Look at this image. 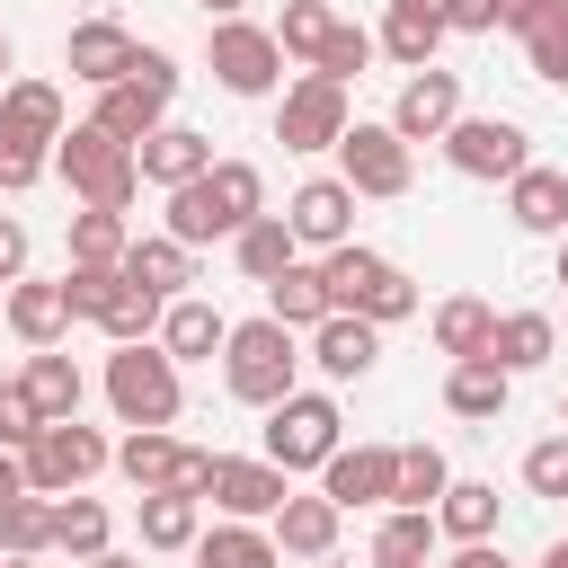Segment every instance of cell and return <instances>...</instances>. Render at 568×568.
<instances>
[{
	"label": "cell",
	"instance_id": "9",
	"mask_svg": "<svg viewBox=\"0 0 568 568\" xmlns=\"http://www.w3.org/2000/svg\"><path fill=\"white\" fill-rule=\"evenodd\" d=\"M204 62H213V80H222L231 98H275V89H284L275 27H257V18H222V27L204 36Z\"/></svg>",
	"mask_w": 568,
	"mask_h": 568
},
{
	"label": "cell",
	"instance_id": "36",
	"mask_svg": "<svg viewBox=\"0 0 568 568\" xmlns=\"http://www.w3.org/2000/svg\"><path fill=\"white\" fill-rule=\"evenodd\" d=\"M115 470L133 479V497L169 488V470H178V435H169V426H124V444H115Z\"/></svg>",
	"mask_w": 568,
	"mask_h": 568
},
{
	"label": "cell",
	"instance_id": "12",
	"mask_svg": "<svg viewBox=\"0 0 568 568\" xmlns=\"http://www.w3.org/2000/svg\"><path fill=\"white\" fill-rule=\"evenodd\" d=\"M382 124H390V133H399L408 151H417V142H444V133L462 124V71H444V62H426V71H408Z\"/></svg>",
	"mask_w": 568,
	"mask_h": 568
},
{
	"label": "cell",
	"instance_id": "57",
	"mask_svg": "<svg viewBox=\"0 0 568 568\" xmlns=\"http://www.w3.org/2000/svg\"><path fill=\"white\" fill-rule=\"evenodd\" d=\"M80 568H142V559H115V550H98V559H80Z\"/></svg>",
	"mask_w": 568,
	"mask_h": 568
},
{
	"label": "cell",
	"instance_id": "28",
	"mask_svg": "<svg viewBox=\"0 0 568 568\" xmlns=\"http://www.w3.org/2000/svg\"><path fill=\"white\" fill-rule=\"evenodd\" d=\"M506 399H515V373H497L488 355H470V364H453V373H444V408H453V417H470V426H497V417H506Z\"/></svg>",
	"mask_w": 568,
	"mask_h": 568
},
{
	"label": "cell",
	"instance_id": "43",
	"mask_svg": "<svg viewBox=\"0 0 568 568\" xmlns=\"http://www.w3.org/2000/svg\"><path fill=\"white\" fill-rule=\"evenodd\" d=\"M328 27H337L328 0H284V18H275V53H284V62H320Z\"/></svg>",
	"mask_w": 568,
	"mask_h": 568
},
{
	"label": "cell",
	"instance_id": "10",
	"mask_svg": "<svg viewBox=\"0 0 568 568\" xmlns=\"http://www.w3.org/2000/svg\"><path fill=\"white\" fill-rule=\"evenodd\" d=\"M355 124V106H346V89L337 80H320V71H302V80H284L275 89V142L284 151H337V133Z\"/></svg>",
	"mask_w": 568,
	"mask_h": 568
},
{
	"label": "cell",
	"instance_id": "54",
	"mask_svg": "<svg viewBox=\"0 0 568 568\" xmlns=\"http://www.w3.org/2000/svg\"><path fill=\"white\" fill-rule=\"evenodd\" d=\"M444 568H506V550H497V541H462Z\"/></svg>",
	"mask_w": 568,
	"mask_h": 568
},
{
	"label": "cell",
	"instance_id": "24",
	"mask_svg": "<svg viewBox=\"0 0 568 568\" xmlns=\"http://www.w3.org/2000/svg\"><path fill=\"white\" fill-rule=\"evenodd\" d=\"M89 124H98V133H115V142L133 151V142H151V133L169 124V98H160V89H142V80H115V89H98Z\"/></svg>",
	"mask_w": 568,
	"mask_h": 568
},
{
	"label": "cell",
	"instance_id": "45",
	"mask_svg": "<svg viewBox=\"0 0 568 568\" xmlns=\"http://www.w3.org/2000/svg\"><path fill=\"white\" fill-rule=\"evenodd\" d=\"M373 53H382V44H373V36H364V27H355V18H337V27H328V44H320V62H311V71H320V80H337V89H346V80H364V71H373Z\"/></svg>",
	"mask_w": 568,
	"mask_h": 568
},
{
	"label": "cell",
	"instance_id": "22",
	"mask_svg": "<svg viewBox=\"0 0 568 568\" xmlns=\"http://www.w3.org/2000/svg\"><path fill=\"white\" fill-rule=\"evenodd\" d=\"M506 213H515V231H532V240H559L568 231V169H515L506 178Z\"/></svg>",
	"mask_w": 568,
	"mask_h": 568
},
{
	"label": "cell",
	"instance_id": "51",
	"mask_svg": "<svg viewBox=\"0 0 568 568\" xmlns=\"http://www.w3.org/2000/svg\"><path fill=\"white\" fill-rule=\"evenodd\" d=\"M18 275H27V222H18V213H0V293H9Z\"/></svg>",
	"mask_w": 568,
	"mask_h": 568
},
{
	"label": "cell",
	"instance_id": "21",
	"mask_svg": "<svg viewBox=\"0 0 568 568\" xmlns=\"http://www.w3.org/2000/svg\"><path fill=\"white\" fill-rule=\"evenodd\" d=\"M222 337H231V320H222L204 293H178V302L160 311V337H151V346H160L169 364H213V355H222Z\"/></svg>",
	"mask_w": 568,
	"mask_h": 568
},
{
	"label": "cell",
	"instance_id": "19",
	"mask_svg": "<svg viewBox=\"0 0 568 568\" xmlns=\"http://www.w3.org/2000/svg\"><path fill=\"white\" fill-rule=\"evenodd\" d=\"M328 382H364L373 364H382V328L373 320H355V311H328L320 328H311V346H302Z\"/></svg>",
	"mask_w": 568,
	"mask_h": 568
},
{
	"label": "cell",
	"instance_id": "60",
	"mask_svg": "<svg viewBox=\"0 0 568 568\" xmlns=\"http://www.w3.org/2000/svg\"><path fill=\"white\" fill-rule=\"evenodd\" d=\"M559 284H568V231H559Z\"/></svg>",
	"mask_w": 568,
	"mask_h": 568
},
{
	"label": "cell",
	"instance_id": "42",
	"mask_svg": "<svg viewBox=\"0 0 568 568\" xmlns=\"http://www.w3.org/2000/svg\"><path fill=\"white\" fill-rule=\"evenodd\" d=\"M0 550H9V559L53 550V497H36V488H27V497H9V506H0Z\"/></svg>",
	"mask_w": 568,
	"mask_h": 568
},
{
	"label": "cell",
	"instance_id": "33",
	"mask_svg": "<svg viewBox=\"0 0 568 568\" xmlns=\"http://www.w3.org/2000/svg\"><path fill=\"white\" fill-rule=\"evenodd\" d=\"M266 320H284L293 337H311V328L328 320V284H320V266H302V257H293V266L266 284Z\"/></svg>",
	"mask_w": 568,
	"mask_h": 568
},
{
	"label": "cell",
	"instance_id": "55",
	"mask_svg": "<svg viewBox=\"0 0 568 568\" xmlns=\"http://www.w3.org/2000/svg\"><path fill=\"white\" fill-rule=\"evenodd\" d=\"M9 497H27V470H18V453H0V506Z\"/></svg>",
	"mask_w": 568,
	"mask_h": 568
},
{
	"label": "cell",
	"instance_id": "6",
	"mask_svg": "<svg viewBox=\"0 0 568 568\" xmlns=\"http://www.w3.org/2000/svg\"><path fill=\"white\" fill-rule=\"evenodd\" d=\"M257 435H266V453H257V462H275V470L293 479V470H320V462L346 444V417H337V399H328V390H284V399L266 408V426H257Z\"/></svg>",
	"mask_w": 568,
	"mask_h": 568
},
{
	"label": "cell",
	"instance_id": "26",
	"mask_svg": "<svg viewBox=\"0 0 568 568\" xmlns=\"http://www.w3.org/2000/svg\"><path fill=\"white\" fill-rule=\"evenodd\" d=\"M550 355H559L550 311H497V337H488V364L497 373H541Z\"/></svg>",
	"mask_w": 568,
	"mask_h": 568
},
{
	"label": "cell",
	"instance_id": "56",
	"mask_svg": "<svg viewBox=\"0 0 568 568\" xmlns=\"http://www.w3.org/2000/svg\"><path fill=\"white\" fill-rule=\"evenodd\" d=\"M195 9H204V18H213V27H222V18H240V9H248V0H195Z\"/></svg>",
	"mask_w": 568,
	"mask_h": 568
},
{
	"label": "cell",
	"instance_id": "50",
	"mask_svg": "<svg viewBox=\"0 0 568 568\" xmlns=\"http://www.w3.org/2000/svg\"><path fill=\"white\" fill-rule=\"evenodd\" d=\"M444 36H497V0H435Z\"/></svg>",
	"mask_w": 568,
	"mask_h": 568
},
{
	"label": "cell",
	"instance_id": "5",
	"mask_svg": "<svg viewBox=\"0 0 568 568\" xmlns=\"http://www.w3.org/2000/svg\"><path fill=\"white\" fill-rule=\"evenodd\" d=\"M106 408H115V426H178L186 382H178V364L142 337V346H115V355H106Z\"/></svg>",
	"mask_w": 568,
	"mask_h": 568
},
{
	"label": "cell",
	"instance_id": "4",
	"mask_svg": "<svg viewBox=\"0 0 568 568\" xmlns=\"http://www.w3.org/2000/svg\"><path fill=\"white\" fill-rule=\"evenodd\" d=\"M53 178H62L89 213H124V204L142 195L133 151H124L115 133H98V124H62V142H53Z\"/></svg>",
	"mask_w": 568,
	"mask_h": 568
},
{
	"label": "cell",
	"instance_id": "52",
	"mask_svg": "<svg viewBox=\"0 0 568 568\" xmlns=\"http://www.w3.org/2000/svg\"><path fill=\"white\" fill-rule=\"evenodd\" d=\"M44 169H53V160H36V151H0V195H27Z\"/></svg>",
	"mask_w": 568,
	"mask_h": 568
},
{
	"label": "cell",
	"instance_id": "41",
	"mask_svg": "<svg viewBox=\"0 0 568 568\" xmlns=\"http://www.w3.org/2000/svg\"><path fill=\"white\" fill-rule=\"evenodd\" d=\"M124 248H133V231H124V213H71V266H124Z\"/></svg>",
	"mask_w": 568,
	"mask_h": 568
},
{
	"label": "cell",
	"instance_id": "20",
	"mask_svg": "<svg viewBox=\"0 0 568 568\" xmlns=\"http://www.w3.org/2000/svg\"><path fill=\"white\" fill-rule=\"evenodd\" d=\"M133 169H142V186H186V178H204L213 169V133H195V124H160L151 142H133Z\"/></svg>",
	"mask_w": 568,
	"mask_h": 568
},
{
	"label": "cell",
	"instance_id": "18",
	"mask_svg": "<svg viewBox=\"0 0 568 568\" xmlns=\"http://www.w3.org/2000/svg\"><path fill=\"white\" fill-rule=\"evenodd\" d=\"M0 311H9V337L36 355V346H62V328H71V302H62V275H18L9 293H0Z\"/></svg>",
	"mask_w": 568,
	"mask_h": 568
},
{
	"label": "cell",
	"instance_id": "27",
	"mask_svg": "<svg viewBox=\"0 0 568 568\" xmlns=\"http://www.w3.org/2000/svg\"><path fill=\"white\" fill-rule=\"evenodd\" d=\"M18 390L36 399V417H44V426H62V417H80V399H89V382H80V364H71V355H53V346H36V355H27V373H18Z\"/></svg>",
	"mask_w": 568,
	"mask_h": 568
},
{
	"label": "cell",
	"instance_id": "48",
	"mask_svg": "<svg viewBox=\"0 0 568 568\" xmlns=\"http://www.w3.org/2000/svg\"><path fill=\"white\" fill-rule=\"evenodd\" d=\"M36 426H44V417H36V399H27L18 382H0V453H27V444H36Z\"/></svg>",
	"mask_w": 568,
	"mask_h": 568
},
{
	"label": "cell",
	"instance_id": "37",
	"mask_svg": "<svg viewBox=\"0 0 568 568\" xmlns=\"http://www.w3.org/2000/svg\"><path fill=\"white\" fill-rule=\"evenodd\" d=\"M453 488V462H444V444H399V479H390V506H408V515H435V497Z\"/></svg>",
	"mask_w": 568,
	"mask_h": 568
},
{
	"label": "cell",
	"instance_id": "44",
	"mask_svg": "<svg viewBox=\"0 0 568 568\" xmlns=\"http://www.w3.org/2000/svg\"><path fill=\"white\" fill-rule=\"evenodd\" d=\"M524 62H532V80L568 89V0H550V9L524 27Z\"/></svg>",
	"mask_w": 568,
	"mask_h": 568
},
{
	"label": "cell",
	"instance_id": "14",
	"mask_svg": "<svg viewBox=\"0 0 568 568\" xmlns=\"http://www.w3.org/2000/svg\"><path fill=\"white\" fill-rule=\"evenodd\" d=\"M390 479H399V444H337L320 462V497L346 515V506H390Z\"/></svg>",
	"mask_w": 568,
	"mask_h": 568
},
{
	"label": "cell",
	"instance_id": "23",
	"mask_svg": "<svg viewBox=\"0 0 568 568\" xmlns=\"http://www.w3.org/2000/svg\"><path fill=\"white\" fill-rule=\"evenodd\" d=\"M373 44H382V53L399 62V71H426V62L444 53V9H435V0H390V9H382V36H373Z\"/></svg>",
	"mask_w": 568,
	"mask_h": 568
},
{
	"label": "cell",
	"instance_id": "16",
	"mask_svg": "<svg viewBox=\"0 0 568 568\" xmlns=\"http://www.w3.org/2000/svg\"><path fill=\"white\" fill-rule=\"evenodd\" d=\"M62 89L53 80H9L0 89V151H36V160H53V142H62Z\"/></svg>",
	"mask_w": 568,
	"mask_h": 568
},
{
	"label": "cell",
	"instance_id": "63",
	"mask_svg": "<svg viewBox=\"0 0 568 568\" xmlns=\"http://www.w3.org/2000/svg\"><path fill=\"white\" fill-rule=\"evenodd\" d=\"M506 568H515V559H506Z\"/></svg>",
	"mask_w": 568,
	"mask_h": 568
},
{
	"label": "cell",
	"instance_id": "7",
	"mask_svg": "<svg viewBox=\"0 0 568 568\" xmlns=\"http://www.w3.org/2000/svg\"><path fill=\"white\" fill-rule=\"evenodd\" d=\"M18 470H27V488H36V497H80L98 470H115V444H106L98 426L62 417V426H36V444L18 453Z\"/></svg>",
	"mask_w": 568,
	"mask_h": 568
},
{
	"label": "cell",
	"instance_id": "29",
	"mask_svg": "<svg viewBox=\"0 0 568 568\" xmlns=\"http://www.w3.org/2000/svg\"><path fill=\"white\" fill-rule=\"evenodd\" d=\"M426 328H435V355H453V364H470V355H488V337H497V311H488L479 293H444Z\"/></svg>",
	"mask_w": 568,
	"mask_h": 568
},
{
	"label": "cell",
	"instance_id": "49",
	"mask_svg": "<svg viewBox=\"0 0 568 568\" xmlns=\"http://www.w3.org/2000/svg\"><path fill=\"white\" fill-rule=\"evenodd\" d=\"M169 488L204 506V488H213V453H204V444H178V470H169Z\"/></svg>",
	"mask_w": 568,
	"mask_h": 568
},
{
	"label": "cell",
	"instance_id": "34",
	"mask_svg": "<svg viewBox=\"0 0 568 568\" xmlns=\"http://www.w3.org/2000/svg\"><path fill=\"white\" fill-rule=\"evenodd\" d=\"M133 524H142V550H195L204 506H195V497H178V488H151V497L133 506Z\"/></svg>",
	"mask_w": 568,
	"mask_h": 568
},
{
	"label": "cell",
	"instance_id": "47",
	"mask_svg": "<svg viewBox=\"0 0 568 568\" xmlns=\"http://www.w3.org/2000/svg\"><path fill=\"white\" fill-rule=\"evenodd\" d=\"M115 284H124V266H71V275H62V302H71V320H98Z\"/></svg>",
	"mask_w": 568,
	"mask_h": 568
},
{
	"label": "cell",
	"instance_id": "32",
	"mask_svg": "<svg viewBox=\"0 0 568 568\" xmlns=\"http://www.w3.org/2000/svg\"><path fill=\"white\" fill-rule=\"evenodd\" d=\"M195 568H284V550H275V532L266 524H213V532H195Z\"/></svg>",
	"mask_w": 568,
	"mask_h": 568
},
{
	"label": "cell",
	"instance_id": "1",
	"mask_svg": "<svg viewBox=\"0 0 568 568\" xmlns=\"http://www.w3.org/2000/svg\"><path fill=\"white\" fill-rule=\"evenodd\" d=\"M160 204H169L160 231H169L178 248H213V240H240V231L266 213V178H257V160H213L204 178L169 186Z\"/></svg>",
	"mask_w": 568,
	"mask_h": 568
},
{
	"label": "cell",
	"instance_id": "2",
	"mask_svg": "<svg viewBox=\"0 0 568 568\" xmlns=\"http://www.w3.org/2000/svg\"><path fill=\"white\" fill-rule=\"evenodd\" d=\"M222 390L240 399V408H275L284 390H302V337L284 328V320H231V337H222Z\"/></svg>",
	"mask_w": 568,
	"mask_h": 568
},
{
	"label": "cell",
	"instance_id": "15",
	"mask_svg": "<svg viewBox=\"0 0 568 568\" xmlns=\"http://www.w3.org/2000/svg\"><path fill=\"white\" fill-rule=\"evenodd\" d=\"M293 497V479L275 462H240V453H213V488L204 506H222L231 524H275V506Z\"/></svg>",
	"mask_w": 568,
	"mask_h": 568
},
{
	"label": "cell",
	"instance_id": "40",
	"mask_svg": "<svg viewBox=\"0 0 568 568\" xmlns=\"http://www.w3.org/2000/svg\"><path fill=\"white\" fill-rule=\"evenodd\" d=\"M106 532H115V515H106L98 497H53V550L98 559V550H106Z\"/></svg>",
	"mask_w": 568,
	"mask_h": 568
},
{
	"label": "cell",
	"instance_id": "8",
	"mask_svg": "<svg viewBox=\"0 0 568 568\" xmlns=\"http://www.w3.org/2000/svg\"><path fill=\"white\" fill-rule=\"evenodd\" d=\"M337 178L355 186V204H364V195H373V204H390V195H408V186H417V151H408L390 124H364V115H355V124L337 133Z\"/></svg>",
	"mask_w": 568,
	"mask_h": 568
},
{
	"label": "cell",
	"instance_id": "17",
	"mask_svg": "<svg viewBox=\"0 0 568 568\" xmlns=\"http://www.w3.org/2000/svg\"><path fill=\"white\" fill-rule=\"evenodd\" d=\"M62 71L89 80V89H115V80L133 71V27H115V18H80V27L62 36Z\"/></svg>",
	"mask_w": 568,
	"mask_h": 568
},
{
	"label": "cell",
	"instance_id": "61",
	"mask_svg": "<svg viewBox=\"0 0 568 568\" xmlns=\"http://www.w3.org/2000/svg\"><path fill=\"white\" fill-rule=\"evenodd\" d=\"M0 568H36V559H0Z\"/></svg>",
	"mask_w": 568,
	"mask_h": 568
},
{
	"label": "cell",
	"instance_id": "13",
	"mask_svg": "<svg viewBox=\"0 0 568 568\" xmlns=\"http://www.w3.org/2000/svg\"><path fill=\"white\" fill-rule=\"evenodd\" d=\"M284 231H293V248H346L355 240V186L346 178H302L293 186V204H284Z\"/></svg>",
	"mask_w": 568,
	"mask_h": 568
},
{
	"label": "cell",
	"instance_id": "62",
	"mask_svg": "<svg viewBox=\"0 0 568 568\" xmlns=\"http://www.w3.org/2000/svg\"><path fill=\"white\" fill-rule=\"evenodd\" d=\"M559 435H568V399H559Z\"/></svg>",
	"mask_w": 568,
	"mask_h": 568
},
{
	"label": "cell",
	"instance_id": "38",
	"mask_svg": "<svg viewBox=\"0 0 568 568\" xmlns=\"http://www.w3.org/2000/svg\"><path fill=\"white\" fill-rule=\"evenodd\" d=\"M231 257H240V275H248V284H275V275H284V266H293L302 248H293L284 213H257V222H248V231L231 240Z\"/></svg>",
	"mask_w": 568,
	"mask_h": 568
},
{
	"label": "cell",
	"instance_id": "3",
	"mask_svg": "<svg viewBox=\"0 0 568 568\" xmlns=\"http://www.w3.org/2000/svg\"><path fill=\"white\" fill-rule=\"evenodd\" d=\"M320 284H328V311H355V320H373V328H390V320L417 311V275L390 266V257L364 248V240L328 248V257H320Z\"/></svg>",
	"mask_w": 568,
	"mask_h": 568
},
{
	"label": "cell",
	"instance_id": "11",
	"mask_svg": "<svg viewBox=\"0 0 568 568\" xmlns=\"http://www.w3.org/2000/svg\"><path fill=\"white\" fill-rule=\"evenodd\" d=\"M444 160H453L462 178H479V186H488V178L506 186L515 169H532V133H524L515 115H462V124L444 133Z\"/></svg>",
	"mask_w": 568,
	"mask_h": 568
},
{
	"label": "cell",
	"instance_id": "59",
	"mask_svg": "<svg viewBox=\"0 0 568 568\" xmlns=\"http://www.w3.org/2000/svg\"><path fill=\"white\" fill-rule=\"evenodd\" d=\"M9 62H18V53H9V36H0V89H9Z\"/></svg>",
	"mask_w": 568,
	"mask_h": 568
},
{
	"label": "cell",
	"instance_id": "31",
	"mask_svg": "<svg viewBox=\"0 0 568 568\" xmlns=\"http://www.w3.org/2000/svg\"><path fill=\"white\" fill-rule=\"evenodd\" d=\"M435 532L462 550V541H488L497 532V479H453L444 497H435Z\"/></svg>",
	"mask_w": 568,
	"mask_h": 568
},
{
	"label": "cell",
	"instance_id": "25",
	"mask_svg": "<svg viewBox=\"0 0 568 568\" xmlns=\"http://www.w3.org/2000/svg\"><path fill=\"white\" fill-rule=\"evenodd\" d=\"M337 524H346V515H337L328 497H302V488H293V497L275 506V524H266V532H275V550H284V559H328V550H337Z\"/></svg>",
	"mask_w": 568,
	"mask_h": 568
},
{
	"label": "cell",
	"instance_id": "58",
	"mask_svg": "<svg viewBox=\"0 0 568 568\" xmlns=\"http://www.w3.org/2000/svg\"><path fill=\"white\" fill-rule=\"evenodd\" d=\"M541 568H568V541H550V550H541Z\"/></svg>",
	"mask_w": 568,
	"mask_h": 568
},
{
	"label": "cell",
	"instance_id": "64",
	"mask_svg": "<svg viewBox=\"0 0 568 568\" xmlns=\"http://www.w3.org/2000/svg\"><path fill=\"white\" fill-rule=\"evenodd\" d=\"M0 559H9V550H0Z\"/></svg>",
	"mask_w": 568,
	"mask_h": 568
},
{
	"label": "cell",
	"instance_id": "53",
	"mask_svg": "<svg viewBox=\"0 0 568 568\" xmlns=\"http://www.w3.org/2000/svg\"><path fill=\"white\" fill-rule=\"evenodd\" d=\"M541 9H550V0H497V27H506V36H524Z\"/></svg>",
	"mask_w": 568,
	"mask_h": 568
},
{
	"label": "cell",
	"instance_id": "46",
	"mask_svg": "<svg viewBox=\"0 0 568 568\" xmlns=\"http://www.w3.org/2000/svg\"><path fill=\"white\" fill-rule=\"evenodd\" d=\"M524 488H532V497H559V506H568V435H541V444L524 453Z\"/></svg>",
	"mask_w": 568,
	"mask_h": 568
},
{
	"label": "cell",
	"instance_id": "39",
	"mask_svg": "<svg viewBox=\"0 0 568 568\" xmlns=\"http://www.w3.org/2000/svg\"><path fill=\"white\" fill-rule=\"evenodd\" d=\"M160 311H169V302H160V293H142V284L124 275V284L106 293V311H98L89 328H106L115 346H142V337H160Z\"/></svg>",
	"mask_w": 568,
	"mask_h": 568
},
{
	"label": "cell",
	"instance_id": "35",
	"mask_svg": "<svg viewBox=\"0 0 568 568\" xmlns=\"http://www.w3.org/2000/svg\"><path fill=\"white\" fill-rule=\"evenodd\" d=\"M435 515H408V506H390L382 524H373V568H435Z\"/></svg>",
	"mask_w": 568,
	"mask_h": 568
},
{
	"label": "cell",
	"instance_id": "30",
	"mask_svg": "<svg viewBox=\"0 0 568 568\" xmlns=\"http://www.w3.org/2000/svg\"><path fill=\"white\" fill-rule=\"evenodd\" d=\"M124 275H133L142 293H160V302H178V293L195 284V248H178L169 231H151V240H133V248H124Z\"/></svg>",
	"mask_w": 568,
	"mask_h": 568
}]
</instances>
